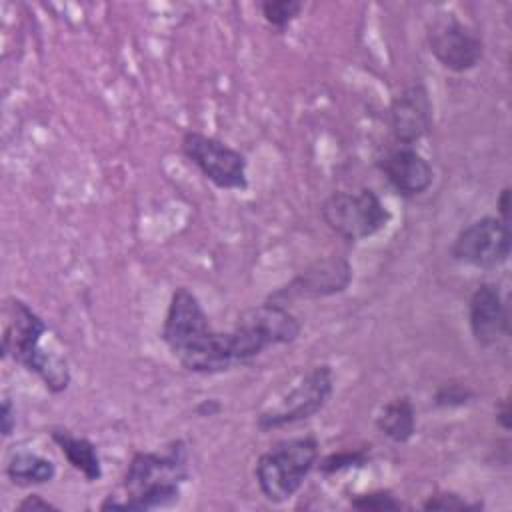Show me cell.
I'll return each instance as SVG.
<instances>
[{"label": "cell", "mask_w": 512, "mask_h": 512, "mask_svg": "<svg viewBox=\"0 0 512 512\" xmlns=\"http://www.w3.org/2000/svg\"><path fill=\"white\" fill-rule=\"evenodd\" d=\"M160 338L188 372L220 374L238 366L230 332L212 328L202 302L186 286L172 292Z\"/></svg>", "instance_id": "1"}, {"label": "cell", "mask_w": 512, "mask_h": 512, "mask_svg": "<svg viewBox=\"0 0 512 512\" xmlns=\"http://www.w3.org/2000/svg\"><path fill=\"white\" fill-rule=\"evenodd\" d=\"M188 446L174 440L162 450H138L122 476V496H106L100 510H156L180 500L188 480Z\"/></svg>", "instance_id": "2"}, {"label": "cell", "mask_w": 512, "mask_h": 512, "mask_svg": "<svg viewBox=\"0 0 512 512\" xmlns=\"http://www.w3.org/2000/svg\"><path fill=\"white\" fill-rule=\"evenodd\" d=\"M48 334L44 318L22 298L8 296L4 302L2 358L12 360L36 374L46 390L60 394L70 386V368L66 356L42 346Z\"/></svg>", "instance_id": "3"}, {"label": "cell", "mask_w": 512, "mask_h": 512, "mask_svg": "<svg viewBox=\"0 0 512 512\" xmlns=\"http://www.w3.org/2000/svg\"><path fill=\"white\" fill-rule=\"evenodd\" d=\"M320 458L314 436H294L272 444L254 464L260 494L272 504L288 502L306 482Z\"/></svg>", "instance_id": "4"}, {"label": "cell", "mask_w": 512, "mask_h": 512, "mask_svg": "<svg viewBox=\"0 0 512 512\" xmlns=\"http://www.w3.org/2000/svg\"><path fill=\"white\" fill-rule=\"evenodd\" d=\"M302 332V322L288 306L264 300L242 310L230 330L236 364L244 366L264 350L292 344Z\"/></svg>", "instance_id": "5"}, {"label": "cell", "mask_w": 512, "mask_h": 512, "mask_svg": "<svg viewBox=\"0 0 512 512\" xmlns=\"http://www.w3.org/2000/svg\"><path fill=\"white\" fill-rule=\"evenodd\" d=\"M322 222L346 242H362L382 232L392 212L372 188L336 190L320 204Z\"/></svg>", "instance_id": "6"}, {"label": "cell", "mask_w": 512, "mask_h": 512, "mask_svg": "<svg viewBox=\"0 0 512 512\" xmlns=\"http://www.w3.org/2000/svg\"><path fill=\"white\" fill-rule=\"evenodd\" d=\"M334 394V370L330 364H316L306 370L286 392L256 416L262 432L292 426L316 416Z\"/></svg>", "instance_id": "7"}, {"label": "cell", "mask_w": 512, "mask_h": 512, "mask_svg": "<svg viewBox=\"0 0 512 512\" xmlns=\"http://www.w3.org/2000/svg\"><path fill=\"white\" fill-rule=\"evenodd\" d=\"M182 156L200 170L220 190L248 188V160L246 156L220 138L198 130H188L180 140Z\"/></svg>", "instance_id": "8"}, {"label": "cell", "mask_w": 512, "mask_h": 512, "mask_svg": "<svg viewBox=\"0 0 512 512\" xmlns=\"http://www.w3.org/2000/svg\"><path fill=\"white\" fill-rule=\"evenodd\" d=\"M450 258L458 264L494 270L508 262L512 252L510 224L498 216H482L458 230L450 244Z\"/></svg>", "instance_id": "9"}, {"label": "cell", "mask_w": 512, "mask_h": 512, "mask_svg": "<svg viewBox=\"0 0 512 512\" xmlns=\"http://www.w3.org/2000/svg\"><path fill=\"white\" fill-rule=\"evenodd\" d=\"M354 280V268L346 256L330 254L312 260L286 284L272 290L266 300L290 306L296 300H318L342 294Z\"/></svg>", "instance_id": "10"}, {"label": "cell", "mask_w": 512, "mask_h": 512, "mask_svg": "<svg viewBox=\"0 0 512 512\" xmlns=\"http://www.w3.org/2000/svg\"><path fill=\"white\" fill-rule=\"evenodd\" d=\"M426 44L436 62L456 74L474 70L484 58L482 36L454 12L436 14L428 24Z\"/></svg>", "instance_id": "11"}, {"label": "cell", "mask_w": 512, "mask_h": 512, "mask_svg": "<svg viewBox=\"0 0 512 512\" xmlns=\"http://www.w3.org/2000/svg\"><path fill=\"white\" fill-rule=\"evenodd\" d=\"M390 130L398 144L414 146L430 134L434 122V108L428 88L422 82L402 88L388 108Z\"/></svg>", "instance_id": "12"}, {"label": "cell", "mask_w": 512, "mask_h": 512, "mask_svg": "<svg viewBox=\"0 0 512 512\" xmlns=\"http://www.w3.org/2000/svg\"><path fill=\"white\" fill-rule=\"evenodd\" d=\"M468 328L482 348L496 346L510 332L508 304L494 282L478 284L468 298Z\"/></svg>", "instance_id": "13"}, {"label": "cell", "mask_w": 512, "mask_h": 512, "mask_svg": "<svg viewBox=\"0 0 512 512\" xmlns=\"http://www.w3.org/2000/svg\"><path fill=\"white\" fill-rule=\"evenodd\" d=\"M386 182L404 198H416L430 190L434 182V168L430 160L414 146L398 144L376 162Z\"/></svg>", "instance_id": "14"}, {"label": "cell", "mask_w": 512, "mask_h": 512, "mask_svg": "<svg viewBox=\"0 0 512 512\" xmlns=\"http://www.w3.org/2000/svg\"><path fill=\"white\" fill-rule=\"evenodd\" d=\"M50 438L60 448L66 462L76 472H80L86 478V482H98L102 478V460L96 444L90 438L76 436L66 428H52Z\"/></svg>", "instance_id": "15"}, {"label": "cell", "mask_w": 512, "mask_h": 512, "mask_svg": "<svg viewBox=\"0 0 512 512\" xmlns=\"http://www.w3.org/2000/svg\"><path fill=\"white\" fill-rule=\"evenodd\" d=\"M376 430L394 444H406L416 434V410L408 396L388 400L374 418Z\"/></svg>", "instance_id": "16"}, {"label": "cell", "mask_w": 512, "mask_h": 512, "mask_svg": "<svg viewBox=\"0 0 512 512\" xmlns=\"http://www.w3.org/2000/svg\"><path fill=\"white\" fill-rule=\"evenodd\" d=\"M4 472L14 486L30 488L52 482L56 478V464L38 452L20 448L10 454Z\"/></svg>", "instance_id": "17"}, {"label": "cell", "mask_w": 512, "mask_h": 512, "mask_svg": "<svg viewBox=\"0 0 512 512\" xmlns=\"http://www.w3.org/2000/svg\"><path fill=\"white\" fill-rule=\"evenodd\" d=\"M370 448L362 446V448H344L338 452H332L328 456H324L322 460L318 458L316 468L320 470V474L324 476H334L338 472H346L352 468H364L370 462Z\"/></svg>", "instance_id": "18"}, {"label": "cell", "mask_w": 512, "mask_h": 512, "mask_svg": "<svg viewBox=\"0 0 512 512\" xmlns=\"http://www.w3.org/2000/svg\"><path fill=\"white\" fill-rule=\"evenodd\" d=\"M304 10L300 0H264L260 2V12L266 24L278 32H284Z\"/></svg>", "instance_id": "19"}, {"label": "cell", "mask_w": 512, "mask_h": 512, "mask_svg": "<svg viewBox=\"0 0 512 512\" xmlns=\"http://www.w3.org/2000/svg\"><path fill=\"white\" fill-rule=\"evenodd\" d=\"M350 506L362 512H384L404 508L402 500L396 498L390 490H370L350 496Z\"/></svg>", "instance_id": "20"}, {"label": "cell", "mask_w": 512, "mask_h": 512, "mask_svg": "<svg viewBox=\"0 0 512 512\" xmlns=\"http://www.w3.org/2000/svg\"><path fill=\"white\" fill-rule=\"evenodd\" d=\"M474 398L472 388H468L466 384L458 382V380H448L442 382L434 394H432V404L436 408H462L466 404H470Z\"/></svg>", "instance_id": "21"}, {"label": "cell", "mask_w": 512, "mask_h": 512, "mask_svg": "<svg viewBox=\"0 0 512 512\" xmlns=\"http://www.w3.org/2000/svg\"><path fill=\"white\" fill-rule=\"evenodd\" d=\"M422 508L424 510H458V512H464V510H480L482 504L472 502V500H468L466 496H462L458 492L440 490V492H434V494L426 496V500L422 502Z\"/></svg>", "instance_id": "22"}, {"label": "cell", "mask_w": 512, "mask_h": 512, "mask_svg": "<svg viewBox=\"0 0 512 512\" xmlns=\"http://www.w3.org/2000/svg\"><path fill=\"white\" fill-rule=\"evenodd\" d=\"M14 510H18V512H46V510H60V508H58L56 504H52L50 500H46L44 496L32 492V494L24 496V498L16 504Z\"/></svg>", "instance_id": "23"}, {"label": "cell", "mask_w": 512, "mask_h": 512, "mask_svg": "<svg viewBox=\"0 0 512 512\" xmlns=\"http://www.w3.org/2000/svg\"><path fill=\"white\" fill-rule=\"evenodd\" d=\"M16 428V408L8 396L2 398V408H0V432L2 438H10Z\"/></svg>", "instance_id": "24"}, {"label": "cell", "mask_w": 512, "mask_h": 512, "mask_svg": "<svg viewBox=\"0 0 512 512\" xmlns=\"http://www.w3.org/2000/svg\"><path fill=\"white\" fill-rule=\"evenodd\" d=\"M496 216L510 224V186H504L496 198Z\"/></svg>", "instance_id": "25"}, {"label": "cell", "mask_w": 512, "mask_h": 512, "mask_svg": "<svg viewBox=\"0 0 512 512\" xmlns=\"http://www.w3.org/2000/svg\"><path fill=\"white\" fill-rule=\"evenodd\" d=\"M496 422L498 426L508 432L512 428V416H510V400L508 398H502L498 400L496 404Z\"/></svg>", "instance_id": "26"}, {"label": "cell", "mask_w": 512, "mask_h": 512, "mask_svg": "<svg viewBox=\"0 0 512 512\" xmlns=\"http://www.w3.org/2000/svg\"><path fill=\"white\" fill-rule=\"evenodd\" d=\"M220 404L214 400V398H208V400H204V402H200L198 406H196V412L200 414V416H214L216 412H220Z\"/></svg>", "instance_id": "27"}]
</instances>
